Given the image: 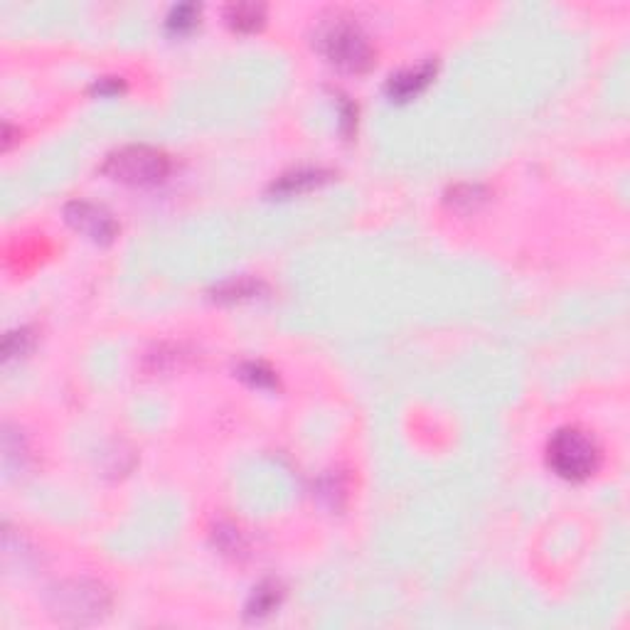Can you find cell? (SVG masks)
Instances as JSON below:
<instances>
[{"instance_id":"cell-12","label":"cell","mask_w":630,"mask_h":630,"mask_svg":"<svg viewBox=\"0 0 630 630\" xmlns=\"http://www.w3.org/2000/svg\"><path fill=\"white\" fill-rule=\"evenodd\" d=\"M239 377H244L249 385H254V387H274L276 385V377H274V372H268L264 365H259V362H246V365L239 367Z\"/></svg>"},{"instance_id":"cell-1","label":"cell","mask_w":630,"mask_h":630,"mask_svg":"<svg viewBox=\"0 0 630 630\" xmlns=\"http://www.w3.org/2000/svg\"><path fill=\"white\" fill-rule=\"evenodd\" d=\"M101 173L133 188H151L170 173V158L151 145H123L106 158Z\"/></svg>"},{"instance_id":"cell-2","label":"cell","mask_w":630,"mask_h":630,"mask_svg":"<svg viewBox=\"0 0 630 630\" xmlns=\"http://www.w3.org/2000/svg\"><path fill=\"white\" fill-rule=\"evenodd\" d=\"M547 458L556 476L566 480H587L601 465V448L587 432L569 426L554 433Z\"/></svg>"},{"instance_id":"cell-8","label":"cell","mask_w":630,"mask_h":630,"mask_svg":"<svg viewBox=\"0 0 630 630\" xmlns=\"http://www.w3.org/2000/svg\"><path fill=\"white\" fill-rule=\"evenodd\" d=\"M325 180H328L325 170H296V173H288L278 183H274V192H278V195H299L303 190L318 188Z\"/></svg>"},{"instance_id":"cell-5","label":"cell","mask_w":630,"mask_h":630,"mask_svg":"<svg viewBox=\"0 0 630 630\" xmlns=\"http://www.w3.org/2000/svg\"><path fill=\"white\" fill-rule=\"evenodd\" d=\"M65 217L79 234H84L87 239L97 244H109L119 232V224L113 220V214L106 207L87 202V199L69 202L65 207Z\"/></svg>"},{"instance_id":"cell-11","label":"cell","mask_w":630,"mask_h":630,"mask_svg":"<svg viewBox=\"0 0 630 630\" xmlns=\"http://www.w3.org/2000/svg\"><path fill=\"white\" fill-rule=\"evenodd\" d=\"M198 15H199V8L198 5H192V3L175 5V8L170 11V15H167V27H173V30H177V33H183V30H188V27L195 25Z\"/></svg>"},{"instance_id":"cell-6","label":"cell","mask_w":630,"mask_h":630,"mask_svg":"<svg viewBox=\"0 0 630 630\" xmlns=\"http://www.w3.org/2000/svg\"><path fill=\"white\" fill-rule=\"evenodd\" d=\"M433 74H436V65H433V62H424V65L419 66H409V69H401L397 74H392L387 82L389 99H414L419 91L426 89V84L432 82Z\"/></svg>"},{"instance_id":"cell-9","label":"cell","mask_w":630,"mask_h":630,"mask_svg":"<svg viewBox=\"0 0 630 630\" xmlns=\"http://www.w3.org/2000/svg\"><path fill=\"white\" fill-rule=\"evenodd\" d=\"M227 20L237 30H254L264 20V8L254 3H239L227 8Z\"/></svg>"},{"instance_id":"cell-10","label":"cell","mask_w":630,"mask_h":630,"mask_svg":"<svg viewBox=\"0 0 630 630\" xmlns=\"http://www.w3.org/2000/svg\"><path fill=\"white\" fill-rule=\"evenodd\" d=\"M33 345V335L20 328V331H12L5 335V343H3V357L5 360H12V357H20L30 350Z\"/></svg>"},{"instance_id":"cell-3","label":"cell","mask_w":630,"mask_h":630,"mask_svg":"<svg viewBox=\"0 0 630 630\" xmlns=\"http://www.w3.org/2000/svg\"><path fill=\"white\" fill-rule=\"evenodd\" d=\"M318 47L332 65L345 72H365L375 62V50L367 35L347 20H335L318 33Z\"/></svg>"},{"instance_id":"cell-4","label":"cell","mask_w":630,"mask_h":630,"mask_svg":"<svg viewBox=\"0 0 630 630\" xmlns=\"http://www.w3.org/2000/svg\"><path fill=\"white\" fill-rule=\"evenodd\" d=\"M106 606H109V596L104 594V588L87 581L59 587L52 594V616L59 623H69V626L99 620L106 613Z\"/></svg>"},{"instance_id":"cell-7","label":"cell","mask_w":630,"mask_h":630,"mask_svg":"<svg viewBox=\"0 0 630 630\" xmlns=\"http://www.w3.org/2000/svg\"><path fill=\"white\" fill-rule=\"evenodd\" d=\"M281 598H284V591H281V587H278L276 581H264L261 587L254 588V594H252V598H249V603H246V616L256 620L266 618L268 613H274V611L278 609Z\"/></svg>"},{"instance_id":"cell-13","label":"cell","mask_w":630,"mask_h":630,"mask_svg":"<svg viewBox=\"0 0 630 630\" xmlns=\"http://www.w3.org/2000/svg\"><path fill=\"white\" fill-rule=\"evenodd\" d=\"M259 288H261V284L249 281V278H239V281L224 284L217 293H220V299H252V296L259 293Z\"/></svg>"}]
</instances>
